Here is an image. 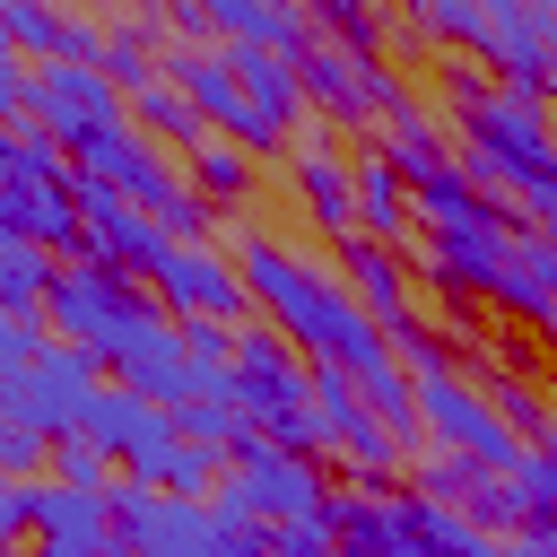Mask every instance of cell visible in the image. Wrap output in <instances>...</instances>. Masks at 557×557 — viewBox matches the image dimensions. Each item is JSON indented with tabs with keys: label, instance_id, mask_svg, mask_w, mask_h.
Instances as JSON below:
<instances>
[{
	"label": "cell",
	"instance_id": "16",
	"mask_svg": "<svg viewBox=\"0 0 557 557\" xmlns=\"http://www.w3.org/2000/svg\"><path fill=\"white\" fill-rule=\"evenodd\" d=\"M70 209H78V261H104V270H122V278H148V270L165 261L157 218H139L131 200H113V191L78 183V191H70Z\"/></svg>",
	"mask_w": 557,
	"mask_h": 557
},
{
	"label": "cell",
	"instance_id": "32",
	"mask_svg": "<svg viewBox=\"0 0 557 557\" xmlns=\"http://www.w3.org/2000/svg\"><path fill=\"white\" fill-rule=\"evenodd\" d=\"M26 531H35V496H26V479H0V557H17Z\"/></svg>",
	"mask_w": 557,
	"mask_h": 557
},
{
	"label": "cell",
	"instance_id": "6",
	"mask_svg": "<svg viewBox=\"0 0 557 557\" xmlns=\"http://www.w3.org/2000/svg\"><path fill=\"white\" fill-rule=\"evenodd\" d=\"M296 96H305L322 122H348V131H366V122H383V113L409 104L400 70H383V61H366V52H339V44H305V52H296Z\"/></svg>",
	"mask_w": 557,
	"mask_h": 557
},
{
	"label": "cell",
	"instance_id": "8",
	"mask_svg": "<svg viewBox=\"0 0 557 557\" xmlns=\"http://www.w3.org/2000/svg\"><path fill=\"white\" fill-rule=\"evenodd\" d=\"M148 305H157L165 322H218V331L252 322L244 278H235V261H226L218 244H165V261L148 270Z\"/></svg>",
	"mask_w": 557,
	"mask_h": 557
},
{
	"label": "cell",
	"instance_id": "2",
	"mask_svg": "<svg viewBox=\"0 0 557 557\" xmlns=\"http://www.w3.org/2000/svg\"><path fill=\"white\" fill-rule=\"evenodd\" d=\"M444 96H453V122H461V139H453L461 183H479L487 200L513 191L522 218L548 226V218H557V148H548V113H540V104H513V96L487 87L479 70H444Z\"/></svg>",
	"mask_w": 557,
	"mask_h": 557
},
{
	"label": "cell",
	"instance_id": "20",
	"mask_svg": "<svg viewBox=\"0 0 557 557\" xmlns=\"http://www.w3.org/2000/svg\"><path fill=\"white\" fill-rule=\"evenodd\" d=\"M505 322H522V331H548L557 322V252H548V235H513V252H505V278H496V296H487Z\"/></svg>",
	"mask_w": 557,
	"mask_h": 557
},
{
	"label": "cell",
	"instance_id": "27",
	"mask_svg": "<svg viewBox=\"0 0 557 557\" xmlns=\"http://www.w3.org/2000/svg\"><path fill=\"white\" fill-rule=\"evenodd\" d=\"M183 191H191L200 209H209V200H218V209H235V200L252 191V157H244V148H226V139H200V148H191V183H183Z\"/></svg>",
	"mask_w": 557,
	"mask_h": 557
},
{
	"label": "cell",
	"instance_id": "30",
	"mask_svg": "<svg viewBox=\"0 0 557 557\" xmlns=\"http://www.w3.org/2000/svg\"><path fill=\"white\" fill-rule=\"evenodd\" d=\"M44 470H52V487H96V496L113 487V461H104L87 435H52V444H44Z\"/></svg>",
	"mask_w": 557,
	"mask_h": 557
},
{
	"label": "cell",
	"instance_id": "23",
	"mask_svg": "<svg viewBox=\"0 0 557 557\" xmlns=\"http://www.w3.org/2000/svg\"><path fill=\"white\" fill-rule=\"evenodd\" d=\"M374 157H383V165L400 174V191H409V183H426V174H444V165H453V139H444V122L409 96L400 113H383V148H374Z\"/></svg>",
	"mask_w": 557,
	"mask_h": 557
},
{
	"label": "cell",
	"instance_id": "22",
	"mask_svg": "<svg viewBox=\"0 0 557 557\" xmlns=\"http://www.w3.org/2000/svg\"><path fill=\"white\" fill-rule=\"evenodd\" d=\"M26 496H35V540H52V548H104L113 557V522H104V496L96 487L26 479Z\"/></svg>",
	"mask_w": 557,
	"mask_h": 557
},
{
	"label": "cell",
	"instance_id": "37",
	"mask_svg": "<svg viewBox=\"0 0 557 557\" xmlns=\"http://www.w3.org/2000/svg\"><path fill=\"white\" fill-rule=\"evenodd\" d=\"M0 61H17V52H9V26H0Z\"/></svg>",
	"mask_w": 557,
	"mask_h": 557
},
{
	"label": "cell",
	"instance_id": "1",
	"mask_svg": "<svg viewBox=\"0 0 557 557\" xmlns=\"http://www.w3.org/2000/svg\"><path fill=\"white\" fill-rule=\"evenodd\" d=\"M235 278H244V305L287 339V348H305L313 366H339L357 392L366 383H383L392 374V348H383V331L348 305V287H339V270H322V261H305L296 244H278V235H235Z\"/></svg>",
	"mask_w": 557,
	"mask_h": 557
},
{
	"label": "cell",
	"instance_id": "4",
	"mask_svg": "<svg viewBox=\"0 0 557 557\" xmlns=\"http://www.w3.org/2000/svg\"><path fill=\"white\" fill-rule=\"evenodd\" d=\"M409 418H418L453 461H479L487 479H505V470L531 453V444H513V426L487 409V392H479L470 374H418V383H409Z\"/></svg>",
	"mask_w": 557,
	"mask_h": 557
},
{
	"label": "cell",
	"instance_id": "9",
	"mask_svg": "<svg viewBox=\"0 0 557 557\" xmlns=\"http://www.w3.org/2000/svg\"><path fill=\"white\" fill-rule=\"evenodd\" d=\"M96 366H113V383H122L131 400H148V409H174V400H191L183 331H174L157 305H139L131 322H113V331L96 339Z\"/></svg>",
	"mask_w": 557,
	"mask_h": 557
},
{
	"label": "cell",
	"instance_id": "26",
	"mask_svg": "<svg viewBox=\"0 0 557 557\" xmlns=\"http://www.w3.org/2000/svg\"><path fill=\"white\" fill-rule=\"evenodd\" d=\"M122 122H139V139H183V148H200L209 131H200V113L183 104V87L165 78V70H148V78H131L122 87Z\"/></svg>",
	"mask_w": 557,
	"mask_h": 557
},
{
	"label": "cell",
	"instance_id": "31",
	"mask_svg": "<svg viewBox=\"0 0 557 557\" xmlns=\"http://www.w3.org/2000/svg\"><path fill=\"white\" fill-rule=\"evenodd\" d=\"M209 479H218V461H209V453H191V444H174V453H165V470H157V496H200Z\"/></svg>",
	"mask_w": 557,
	"mask_h": 557
},
{
	"label": "cell",
	"instance_id": "38",
	"mask_svg": "<svg viewBox=\"0 0 557 557\" xmlns=\"http://www.w3.org/2000/svg\"><path fill=\"white\" fill-rule=\"evenodd\" d=\"M331 557H339V548H331Z\"/></svg>",
	"mask_w": 557,
	"mask_h": 557
},
{
	"label": "cell",
	"instance_id": "28",
	"mask_svg": "<svg viewBox=\"0 0 557 557\" xmlns=\"http://www.w3.org/2000/svg\"><path fill=\"white\" fill-rule=\"evenodd\" d=\"M165 418H174V444H191V453H209L218 470H226V453L244 444V418H235L226 400H174Z\"/></svg>",
	"mask_w": 557,
	"mask_h": 557
},
{
	"label": "cell",
	"instance_id": "5",
	"mask_svg": "<svg viewBox=\"0 0 557 557\" xmlns=\"http://www.w3.org/2000/svg\"><path fill=\"white\" fill-rule=\"evenodd\" d=\"M322 496H331V479H322L313 453H278V444H261V435H244V444L226 453V496H218V505L252 513L261 531H278V522H313Z\"/></svg>",
	"mask_w": 557,
	"mask_h": 557
},
{
	"label": "cell",
	"instance_id": "14",
	"mask_svg": "<svg viewBox=\"0 0 557 557\" xmlns=\"http://www.w3.org/2000/svg\"><path fill=\"white\" fill-rule=\"evenodd\" d=\"M174 26L226 52H270V61H296L313 44L305 9H278V0H200V9H174Z\"/></svg>",
	"mask_w": 557,
	"mask_h": 557
},
{
	"label": "cell",
	"instance_id": "36",
	"mask_svg": "<svg viewBox=\"0 0 557 557\" xmlns=\"http://www.w3.org/2000/svg\"><path fill=\"white\" fill-rule=\"evenodd\" d=\"M26 557H104V548H52V540H35Z\"/></svg>",
	"mask_w": 557,
	"mask_h": 557
},
{
	"label": "cell",
	"instance_id": "10",
	"mask_svg": "<svg viewBox=\"0 0 557 557\" xmlns=\"http://www.w3.org/2000/svg\"><path fill=\"white\" fill-rule=\"evenodd\" d=\"M70 435H87V444L113 461V479H131V487H157V470H165V453H174V418L148 409V400H131L122 383H96Z\"/></svg>",
	"mask_w": 557,
	"mask_h": 557
},
{
	"label": "cell",
	"instance_id": "33",
	"mask_svg": "<svg viewBox=\"0 0 557 557\" xmlns=\"http://www.w3.org/2000/svg\"><path fill=\"white\" fill-rule=\"evenodd\" d=\"M35 348H44V322H35V313H0V366H9V374H26V357H35Z\"/></svg>",
	"mask_w": 557,
	"mask_h": 557
},
{
	"label": "cell",
	"instance_id": "17",
	"mask_svg": "<svg viewBox=\"0 0 557 557\" xmlns=\"http://www.w3.org/2000/svg\"><path fill=\"white\" fill-rule=\"evenodd\" d=\"M513 235H522L513 218H496V226H470V235H426L418 270H426V287H435V296H453V305H470V296H496Z\"/></svg>",
	"mask_w": 557,
	"mask_h": 557
},
{
	"label": "cell",
	"instance_id": "18",
	"mask_svg": "<svg viewBox=\"0 0 557 557\" xmlns=\"http://www.w3.org/2000/svg\"><path fill=\"white\" fill-rule=\"evenodd\" d=\"M0 26H9V52L35 61V70H52V61L96 70V52H104L96 17H70V9H44V0H0Z\"/></svg>",
	"mask_w": 557,
	"mask_h": 557
},
{
	"label": "cell",
	"instance_id": "7",
	"mask_svg": "<svg viewBox=\"0 0 557 557\" xmlns=\"http://www.w3.org/2000/svg\"><path fill=\"white\" fill-rule=\"evenodd\" d=\"M61 157H70V174H78V183H96V191L131 200L139 218H157V209H174V200H183V174H174V165L157 157V139H139L131 122H104V131L70 139Z\"/></svg>",
	"mask_w": 557,
	"mask_h": 557
},
{
	"label": "cell",
	"instance_id": "34",
	"mask_svg": "<svg viewBox=\"0 0 557 557\" xmlns=\"http://www.w3.org/2000/svg\"><path fill=\"white\" fill-rule=\"evenodd\" d=\"M26 113V61H0V131Z\"/></svg>",
	"mask_w": 557,
	"mask_h": 557
},
{
	"label": "cell",
	"instance_id": "21",
	"mask_svg": "<svg viewBox=\"0 0 557 557\" xmlns=\"http://www.w3.org/2000/svg\"><path fill=\"white\" fill-rule=\"evenodd\" d=\"M348 235H366L383 252L409 235V191H400V174L383 157H348Z\"/></svg>",
	"mask_w": 557,
	"mask_h": 557
},
{
	"label": "cell",
	"instance_id": "13",
	"mask_svg": "<svg viewBox=\"0 0 557 557\" xmlns=\"http://www.w3.org/2000/svg\"><path fill=\"white\" fill-rule=\"evenodd\" d=\"M87 392H96V357H87V348H61V339H44V348L26 357V374H17L9 426H26L35 444H52V435H70V426H78Z\"/></svg>",
	"mask_w": 557,
	"mask_h": 557
},
{
	"label": "cell",
	"instance_id": "24",
	"mask_svg": "<svg viewBox=\"0 0 557 557\" xmlns=\"http://www.w3.org/2000/svg\"><path fill=\"white\" fill-rule=\"evenodd\" d=\"M287 174H296V191H305V218H313L331 244H348V157H339L331 139H305Z\"/></svg>",
	"mask_w": 557,
	"mask_h": 557
},
{
	"label": "cell",
	"instance_id": "19",
	"mask_svg": "<svg viewBox=\"0 0 557 557\" xmlns=\"http://www.w3.org/2000/svg\"><path fill=\"white\" fill-rule=\"evenodd\" d=\"M339 287H348V305L392 339L400 322H418V305H409V270H400V252H383V244H366V235H348L339 244Z\"/></svg>",
	"mask_w": 557,
	"mask_h": 557
},
{
	"label": "cell",
	"instance_id": "35",
	"mask_svg": "<svg viewBox=\"0 0 557 557\" xmlns=\"http://www.w3.org/2000/svg\"><path fill=\"white\" fill-rule=\"evenodd\" d=\"M505 557H557V531H548V522H531V531H513V540H505Z\"/></svg>",
	"mask_w": 557,
	"mask_h": 557
},
{
	"label": "cell",
	"instance_id": "12",
	"mask_svg": "<svg viewBox=\"0 0 557 557\" xmlns=\"http://www.w3.org/2000/svg\"><path fill=\"white\" fill-rule=\"evenodd\" d=\"M148 296H139V278H122V270H104V261H78V270H61L52 287H44V305H35V322H44V339H61V348H87L96 357V339L113 331V322H131Z\"/></svg>",
	"mask_w": 557,
	"mask_h": 557
},
{
	"label": "cell",
	"instance_id": "29",
	"mask_svg": "<svg viewBox=\"0 0 557 557\" xmlns=\"http://www.w3.org/2000/svg\"><path fill=\"white\" fill-rule=\"evenodd\" d=\"M52 278H61L52 252H35V244H0V313H35Z\"/></svg>",
	"mask_w": 557,
	"mask_h": 557
},
{
	"label": "cell",
	"instance_id": "15",
	"mask_svg": "<svg viewBox=\"0 0 557 557\" xmlns=\"http://www.w3.org/2000/svg\"><path fill=\"white\" fill-rule=\"evenodd\" d=\"M26 113H35V131H44L52 148H70V139L122 122V87H113L104 70H70V61H52V70H26Z\"/></svg>",
	"mask_w": 557,
	"mask_h": 557
},
{
	"label": "cell",
	"instance_id": "3",
	"mask_svg": "<svg viewBox=\"0 0 557 557\" xmlns=\"http://www.w3.org/2000/svg\"><path fill=\"white\" fill-rule=\"evenodd\" d=\"M322 531H331L339 557H505V540L470 531L453 505H435L418 487H400V496H383V487L322 496Z\"/></svg>",
	"mask_w": 557,
	"mask_h": 557
},
{
	"label": "cell",
	"instance_id": "25",
	"mask_svg": "<svg viewBox=\"0 0 557 557\" xmlns=\"http://www.w3.org/2000/svg\"><path fill=\"white\" fill-rule=\"evenodd\" d=\"M409 218H426V235H470V226H496L505 209L479 183H461V165H444V174L409 183Z\"/></svg>",
	"mask_w": 557,
	"mask_h": 557
},
{
	"label": "cell",
	"instance_id": "11",
	"mask_svg": "<svg viewBox=\"0 0 557 557\" xmlns=\"http://www.w3.org/2000/svg\"><path fill=\"white\" fill-rule=\"evenodd\" d=\"M548 44H557V9L548 0H487L479 9V61L496 70L487 87H505L513 104L548 96Z\"/></svg>",
	"mask_w": 557,
	"mask_h": 557
}]
</instances>
